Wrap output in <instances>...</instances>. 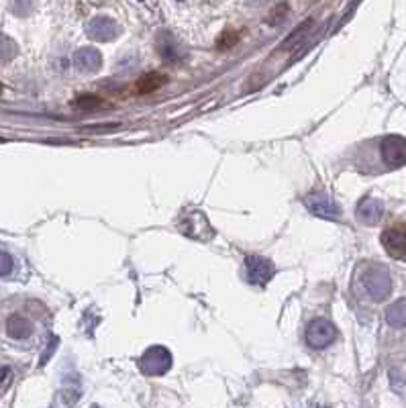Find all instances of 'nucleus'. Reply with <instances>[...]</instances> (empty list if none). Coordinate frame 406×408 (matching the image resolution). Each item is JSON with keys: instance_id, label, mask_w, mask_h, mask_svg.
Returning <instances> with one entry per match:
<instances>
[{"instance_id": "f257e3e1", "label": "nucleus", "mask_w": 406, "mask_h": 408, "mask_svg": "<svg viewBox=\"0 0 406 408\" xmlns=\"http://www.w3.org/2000/svg\"><path fill=\"white\" fill-rule=\"evenodd\" d=\"M361 286H363L365 294L372 300L380 302V300H384L390 294V290H392V278H390L388 269L382 267V265H370L361 274Z\"/></svg>"}, {"instance_id": "f03ea898", "label": "nucleus", "mask_w": 406, "mask_h": 408, "mask_svg": "<svg viewBox=\"0 0 406 408\" xmlns=\"http://www.w3.org/2000/svg\"><path fill=\"white\" fill-rule=\"evenodd\" d=\"M172 367V353L162 345H153L139 360V370L145 376H164Z\"/></svg>"}, {"instance_id": "7ed1b4c3", "label": "nucleus", "mask_w": 406, "mask_h": 408, "mask_svg": "<svg viewBox=\"0 0 406 408\" xmlns=\"http://www.w3.org/2000/svg\"><path fill=\"white\" fill-rule=\"evenodd\" d=\"M384 164L390 169L406 166V139L400 135H388L380 143Z\"/></svg>"}, {"instance_id": "20e7f679", "label": "nucleus", "mask_w": 406, "mask_h": 408, "mask_svg": "<svg viewBox=\"0 0 406 408\" xmlns=\"http://www.w3.org/2000/svg\"><path fill=\"white\" fill-rule=\"evenodd\" d=\"M337 339V329L327 318H314L307 329V343L312 349H325Z\"/></svg>"}, {"instance_id": "39448f33", "label": "nucleus", "mask_w": 406, "mask_h": 408, "mask_svg": "<svg viewBox=\"0 0 406 408\" xmlns=\"http://www.w3.org/2000/svg\"><path fill=\"white\" fill-rule=\"evenodd\" d=\"M386 253L398 262H406V225H392L382 233Z\"/></svg>"}, {"instance_id": "423d86ee", "label": "nucleus", "mask_w": 406, "mask_h": 408, "mask_svg": "<svg viewBox=\"0 0 406 408\" xmlns=\"http://www.w3.org/2000/svg\"><path fill=\"white\" fill-rule=\"evenodd\" d=\"M274 264L270 260H265L262 255H249L245 260V274H247V280L251 284H258V286H265L272 278H274Z\"/></svg>"}, {"instance_id": "0eeeda50", "label": "nucleus", "mask_w": 406, "mask_h": 408, "mask_svg": "<svg viewBox=\"0 0 406 408\" xmlns=\"http://www.w3.org/2000/svg\"><path fill=\"white\" fill-rule=\"evenodd\" d=\"M304 204H307V209L311 211L312 215L318 216V218L337 220L339 215H341L339 206L335 204L333 198H331V196H327V194H321V192L309 194V196L304 198Z\"/></svg>"}, {"instance_id": "6e6552de", "label": "nucleus", "mask_w": 406, "mask_h": 408, "mask_svg": "<svg viewBox=\"0 0 406 408\" xmlns=\"http://www.w3.org/2000/svg\"><path fill=\"white\" fill-rule=\"evenodd\" d=\"M86 33L96 41H111L119 35V24L108 17H96L86 24Z\"/></svg>"}, {"instance_id": "1a4fd4ad", "label": "nucleus", "mask_w": 406, "mask_h": 408, "mask_svg": "<svg viewBox=\"0 0 406 408\" xmlns=\"http://www.w3.org/2000/svg\"><path fill=\"white\" fill-rule=\"evenodd\" d=\"M74 66L78 68V72L92 73L100 70L102 66V55L94 48H82L76 51L74 55Z\"/></svg>"}, {"instance_id": "9d476101", "label": "nucleus", "mask_w": 406, "mask_h": 408, "mask_svg": "<svg viewBox=\"0 0 406 408\" xmlns=\"http://www.w3.org/2000/svg\"><path fill=\"white\" fill-rule=\"evenodd\" d=\"M186 220H188V225L182 223V231L186 235L196 237V239H209L213 235V229H211L206 216L202 215V213H190V215L186 216Z\"/></svg>"}, {"instance_id": "9b49d317", "label": "nucleus", "mask_w": 406, "mask_h": 408, "mask_svg": "<svg viewBox=\"0 0 406 408\" xmlns=\"http://www.w3.org/2000/svg\"><path fill=\"white\" fill-rule=\"evenodd\" d=\"M384 215V204L378 198H363L358 206V218L365 225H376Z\"/></svg>"}, {"instance_id": "f8f14e48", "label": "nucleus", "mask_w": 406, "mask_h": 408, "mask_svg": "<svg viewBox=\"0 0 406 408\" xmlns=\"http://www.w3.org/2000/svg\"><path fill=\"white\" fill-rule=\"evenodd\" d=\"M6 333L13 339H27L33 333V323L29 318L21 316V314H13L6 321Z\"/></svg>"}, {"instance_id": "ddd939ff", "label": "nucleus", "mask_w": 406, "mask_h": 408, "mask_svg": "<svg viewBox=\"0 0 406 408\" xmlns=\"http://www.w3.org/2000/svg\"><path fill=\"white\" fill-rule=\"evenodd\" d=\"M386 323L394 329H402L406 327V298L396 300L394 304L388 307L386 311Z\"/></svg>"}, {"instance_id": "4468645a", "label": "nucleus", "mask_w": 406, "mask_h": 408, "mask_svg": "<svg viewBox=\"0 0 406 408\" xmlns=\"http://www.w3.org/2000/svg\"><path fill=\"white\" fill-rule=\"evenodd\" d=\"M166 82L167 78L164 73L158 72L145 73V76H141V78L137 80V92H139V94H151V92H155L158 88H162Z\"/></svg>"}, {"instance_id": "2eb2a0df", "label": "nucleus", "mask_w": 406, "mask_h": 408, "mask_svg": "<svg viewBox=\"0 0 406 408\" xmlns=\"http://www.w3.org/2000/svg\"><path fill=\"white\" fill-rule=\"evenodd\" d=\"M160 53L167 62H178L180 57H184V51L178 48V43L172 37H167V35H164L160 39Z\"/></svg>"}, {"instance_id": "dca6fc26", "label": "nucleus", "mask_w": 406, "mask_h": 408, "mask_svg": "<svg viewBox=\"0 0 406 408\" xmlns=\"http://www.w3.org/2000/svg\"><path fill=\"white\" fill-rule=\"evenodd\" d=\"M17 55H19L17 43H15L10 37H6V35L0 33V64H8V62L15 59Z\"/></svg>"}, {"instance_id": "f3484780", "label": "nucleus", "mask_w": 406, "mask_h": 408, "mask_svg": "<svg viewBox=\"0 0 406 408\" xmlns=\"http://www.w3.org/2000/svg\"><path fill=\"white\" fill-rule=\"evenodd\" d=\"M74 106L80 111H94L98 106H102V100L98 97H92V94H82L74 100Z\"/></svg>"}, {"instance_id": "a211bd4d", "label": "nucleus", "mask_w": 406, "mask_h": 408, "mask_svg": "<svg viewBox=\"0 0 406 408\" xmlns=\"http://www.w3.org/2000/svg\"><path fill=\"white\" fill-rule=\"evenodd\" d=\"M311 27H312V21H307V23L300 24V27H298V29H296V31L290 35V39H286V41H284V45L278 49V51H284V49L294 48V45H296V43L302 39V35H307V33H309V29H311Z\"/></svg>"}, {"instance_id": "6ab92c4d", "label": "nucleus", "mask_w": 406, "mask_h": 408, "mask_svg": "<svg viewBox=\"0 0 406 408\" xmlns=\"http://www.w3.org/2000/svg\"><path fill=\"white\" fill-rule=\"evenodd\" d=\"M237 41H239V33H235V31H227V33H223V37L216 41V48L223 49V51H227V49L233 48Z\"/></svg>"}, {"instance_id": "aec40b11", "label": "nucleus", "mask_w": 406, "mask_h": 408, "mask_svg": "<svg viewBox=\"0 0 406 408\" xmlns=\"http://www.w3.org/2000/svg\"><path fill=\"white\" fill-rule=\"evenodd\" d=\"M13 384V370L10 367H0V396Z\"/></svg>"}, {"instance_id": "412c9836", "label": "nucleus", "mask_w": 406, "mask_h": 408, "mask_svg": "<svg viewBox=\"0 0 406 408\" xmlns=\"http://www.w3.org/2000/svg\"><path fill=\"white\" fill-rule=\"evenodd\" d=\"M13 272V258L4 251H0V278L8 276Z\"/></svg>"}, {"instance_id": "4be33fe9", "label": "nucleus", "mask_w": 406, "mask_h": 408, "mask_svg": "<svg viewBox=\"0 0 406 408\" xmlns=\"http://www.w3.org/2000/svg\"><path fill=\"white\" fill-rule=\"evenodd\" d=\"M286 13H288L286 4H280V6H276V10L270 15V23H274V24L282 23V21H284V17H286Z\"/></svg>"}, {"instance_id": "5701e85b", "label": "nucleus", "mask_w": 406, "mask_h": 408, "mask_svg": "<svg viewBox=\"0 0 406 408\" xmlns=\"http://www.w3.org/2000/svg\"><path fill=\"white\" fill-rule=\"evenodd\" d=\"M255 2H263V0H255Z\"/></svg>"}]
</instances>
